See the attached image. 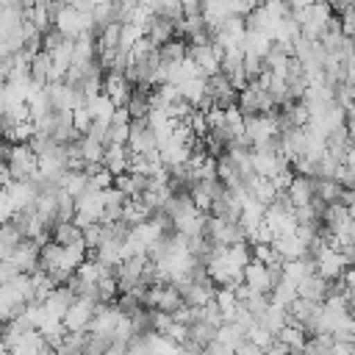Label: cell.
Segmentation results:
<instances>
[{
  "label": "cell",
  "mask_w": 355,
  "mask_h": 355,
  "mask_svg": "<svg viewBox=\"0 0 355 355\" xmlns=\"http://www.w3.org/2000/svg\"><path fill=\"white\" fill-rule=\"evenodd\" d=\"M50 72H53V55H50L47 50H39V53L31 58V67H28L31 86L44 89V86L50 83Z\"/></svg>",
  "instance_id": "obj_15"
},
{
  "label": "cell",
  "mask_w": 355,
  "mask_h": 355,
  "mask_svg": "<svg viewBox=\"0 0 355 355\" xmlns=\"http://www.w3.org/2000/svg\"><path fill=\"white\" fill-rule=\"evenodd\" d=\"M61 189L78 200L83 191H89V172H86V169H72V166H69V169L64 172V178H61Z\"/></svg>",
  "instance_id": "obj_24"
},
{
  "label": "cell",
  "mask_w": 355,
  "mask_h": 355,
  "mask_svg": "<svg viewBox=\"0 0 355 355\" xmlns=\"http://www.w3.org/2000/svg\"><path fill=\"white\" fill-rule=\"evenodd\" d=\"M263 355H266V352H263Z\"/></svg>",
  "instance_id": "obj_50"
},
{
  "label": "cell",
  "mask_w": 355,
  "mask_h": 355,
  "mask_svg": "<svg viewBox=\"0 0 355 355\" xmlns=\"http://www.w3.org/2000/svg\"><path fill=\"white\" fill-rule=\"evenodd\" d=\"M180 305H183V294H180L178 283H164L161 286V294H158V302H155V311L175 313Z\"/></svg>",
  "instance_id": "obj_26"
},
{
  "label": "cell",
  "mask_w": 355,
  "mask_h": 355,
  "mask_svg": "<svg viewBox=\"0 0 355 355\" xmlns=\"http://www.w3.org/2000/svg\"><path fill=\"white\" fill-rule=\"evenodd\" d=\"M297 19H300V33L305 39H313V42H319L336 25V14L327 6V0H316L308 8H300L297 11Z\"/></svg>",
  "instance_id": "obj_1"
},
{
  "label": "cell",
  "mask_w": 355,
  "mask_h": 355,
  "mask_svg": "<svg viewBox=\"0 0 355 355\" xmlns=\"http://www.w3.org/2000/svg\"><path fill=\"white\" fill-rule=\"evenodd\" d=\"M78 150H80V158H83V166L86 164H103V153H105V144L92 139V136H80L78 139Z\"/></svg>",
  "instance_id": "obj_28"
},
{
  "label": "cell",
  "mask_w": 355,
  "mask_h": 355,
  "mask_svg": "<svg viewBox=\"0 0 355 355\" xmlns=\"http://www.w3.org/2000/svg\"><path fill=\"white\" fill-rule=\"evenodd\" d=\"M53 25H55L67 39H78V36H83V33H92V14L75 8V6H69V3L64 0V6H61V8L55 11V17H53Z\"/></svg>",
  "instance_id": "obj_4"
},
{
  "label": "cell",
  "mask_w": 355,
  "mask_h": 355,
  "mask_svg": "<svg viewBox=\"0 0 355 355\" xmlns=\"http://www.w3.org/2000/svg\"><path fill=\"white\" fill-rule=\"evenodd\" d=\"M114 186H116L125 197H141V194L147 191V186H150V178L128 169V172H122V175L114 178Z\"/></svg>",
  "instance_id": "obj_19"
},
{
  "label": "cell",
  "mask_w": 355,
  "mask_h": 355,
  "mask_svg": "<svg viewBox=\"0 0 355 355\" xmlns=\"http://www.w3.org/2000/svg\"><path fill=\"white\" fill-rule=\"evenodd\" d=\"M86 108L92 111L94 119H105V122H111L116 105H114L111 97H105V94H94V97H86Z\"/></svg>",
  "instance_id": "obj_30"
},
{
  "label": "cell",
  "mask_w": 355,
  "mask_h": 355,
  "mask_svg": "<svg viewBox=\"0 0 355 355\" xmlns=\"http://www.w3.org/2000/svg\"><path fill=\"white\" fill-rule=\"evenodd\" d=\"M255 322H261L263 327H269L275 336L288 324V311L283 308V305H277V302H269V308L255 319Z\"/></svg>",
  "instance_id": "obj_25"
},
{
  "label": "cell",
  "mask_w": 355,
  "mask_h": 355,
  "mask_svg": "<svg viewBox=\"0 0 355 355\" xmlns=\"http://www.w3.org/2000/svg\"><path fill=\"white\" fill-rule=\"evenodd\" d=\"M103 94L114 100V105H125L133 94V83L125 72H105L103 75Z\"/></svg>",
  "instance_id": "obj_10"
},
{
  "label": "cell",
  "mask_w": 355,
  "mask_h": 355,
  "mask_svg": "<svg viewBox=\"0 0 355 355\" xmlns=\"http://www.w3.org/2000/svg\"><path fill=\"white\" fill-rule=\"evenodd\" d=\"M247 338H250V341H255V344L266 352V349L275 344V338H277V336H275L269 327H263L261 322H252V324H250V330H247Z\"/></svg>",
  "instance_id": "obj_34"
},
{
  "label": "cell",
  "mask_w": 355,
  "mask_h": 355,
  "mask_svg": "<svg viewBox=\"0 0 355 355\" xmlns=\"http://www.w3.org/2000/svg\"><path fill=\"white\" fill-rule=\"evenodd\" d=\"M39 172V155L28 141L11 144L6 155V175L8 180H33Z\"/></svg>",
  "instance_id": "obj_2"
},
{
  "label": "cell",
  "mask_w": 355,
  "mask_h": 355,
  "mask_svg": "<svg viewBox=\"0 0 355 355\" xmlns=\"http://www.w3.org/2000/svg\"><path fill=\"white\" fill-rule=\"evenodd\" d=\"M222 55H225V47L219 42H214V39L202 42V44H189V58L194 61V67L205 78L222 72Z\"/></svg>",
  "instance_id": "obj_5"
},
{
  "label": "cell",
  "mask_w": 355,
  "mask_h": 355,
  "mask_svg": "<svg viewBox=\"0 0 355 355\" xmlns=\"http://www.w3.org/2000/svg\"><path fill=\"white\" fill-rule=\"evenodd\" d=\"M103 166L116 178L122 172L130 169V147L128 144H105V153H103Z\"/></svg>",
  "instance_id": "obj_14"
},
{
  "label": "cell",
  "mask_w": 355,
  "mask_h": 355,
  "mask_svg": "<svg viewBox=\"0 0 355 355\" xmlns=\"http://www.w3.org/2000/svg\"><path fill=\"white\" fill-rule=\"evenodd\" d=\"M241 338H247V330L239 324V322H222L219 324V330H216V341L219 344H225V347H230V349H236V344L241 341Z\"/></svg>",
  "instance_id": "obj_29"
},
{
  "label": "cell",
  "mask_w": 355,
  "mask_h": 355,
  "mask_svg": "<svg viewBox=\"0 0 355 355\" xmlns=\"http://www.w3.org/2000/svg\"><path fill=\"white\" fill-rule=\"evenodd\" d=\"M272 302H277V305H283V308H288L300 294H297V283L294 280H288V277H280V283L272 288Z\"/></svg>",
  "instance_id": "obj_31"
},
{
  "label": "cell",
  "mask_w": 355,
  "mask_h": 355,
  "mask_svg": "<svg viewBox=\"0 0 355 355\" xmlns=\"http://www.w3.org/2000/svg\"><path fill=\"white\" fill-rule=\"evenodd\" d=\"M39 255H42V244H36L33 239H22L14 252L8 255V261L19 269V272H36L39 269Z\"/></svg>",
  "instance_id": "obj_11"
},
{
  "label": "cell",
  "mask_w": 355,
  "mask_h": 355,
  "mask_svg": "<svg viewBox=\"0 0 355 355\" xmlns=\"http://www.w3.org/2000/svg\"><path fill=\"white\" fill-rule=\"evenodd\" d=\"M158 58H161L164 67H178L180 61L189 58V42H186L183 36H175V39L164 42V44L158 47Z\"/></svg>",
  "instance_id": "obj_18"
},
{
  "label": "cell",
  "mask_w": 355,
  "mask_h": 355,
  "mask_svg": "<svg viewBox=\"0 0 355 355\" xmlns=\"http://www.w3.org/2000/svg\"><path fill=\"white\" fill-rule=\"evenodd\" d=\"M111 186H114V175H111L105 166H100L97 172H92V175H89V189L105 191V189H111Z\"/></svg>",
  "instance_id": "obj_37"
},
{
  "label": "cell",
  "mask_w": 355,
  "mask_h": 355,
  "mask_svg": "<svg viewBox=\"0 0 355 355\" xmlns=\"http://www.w3.org/2000/svg\"><path fill=\"white\" fill-rule=\"evenodd\" d=\"M239 108L244 116H255V114H269L277 108L272 92L266 86H261L258 80H250L241 92H239Z\"/></svg>",
  "instance_id": "obj_3"
},
{
  "label": "cell",
  "mask_w": 355,
  "mask_h": 355,
  "mask_svg": "<svg viewBox=\"0 0 355 355\" xmlns=\"http://www.w3.org/2000/svg\"><path fill=\"white\" fill-rule=\"evenodd\" d=\"M72 219H75V197L61 189L58 191V222H72Z\"/></svg>",
  "instance_id": "obj_36"
},
{
  "label": "cell",
  "mask_w": 355,
  "mask_h": 355,
  "mask_svg": "<svg viewBox=\"0 0 355 355\" xmlns=\"http://www.w3.org/2000/svg\"><path fill=\"white\" fill-rule=\"evenodd\" d=\"M277 341L291 352V355H302V349H305V341H308V333H305V327H300V324H294V322H288L280 333H277Z\"/></svg>",
  "instance_id": "obj_21"
},
{
  "label": "cell",
  "mask_w": 355,
  "mask_h": 355,
  "mask_svg": "<svg viewBox=\"0 0 355 355\" xmlns=\"http://www.w3.org/2000/svg\"><path fill=\"white\" fill-rule=\"evenodd\" d=\"M233 352H236V355H263V349H261L255 341H250V338H241Z\"/></svg>",
  "instance_id": "obj_42"
},
{
  "label": "cell",
  "mask_w": 355,
  "mask_h": 355,
  "mask_svg": "<svg viewBox=\"0 0 355 355\" xmlns=\"http://www.w3.org/2000/svg\"><path fill=\"white\" fill-rule=\"evenodd\" d=\"M8 53H6V47H3V39H0V58H6Z\"/></svg>",
  "instance_id": "obj_47"
},
{
  "label": "cell",
  "mask_w": 355,
  "mask_h": 355,
  "mask_svg": "<svg viewBox=\"0 0 355 355\" xmlns=\"http://www.w3.org/2000/svg\"><path fill=\"white\" fill-rule=\"evenodd\" d=\"M311 3H316V0H288V6H291L294 11H300V8H308Z\"/></svg>",
  "instance_id": "obj_44"
},
{
  "label": "cell",
  "mask_w": 355,
  "mask_h": 355,
  "mask_svg": "<svg viewBox=\"0 0 355 355\" xmlns=\"http://www.w3.org/2000/svg\"><path fill=\"white\" fill-rule=\"evenodd\" d=\"M302 355H333V333H313L305 341Z\"/></svg>",
  "instance_id": "obj_32"
},
{
  "label": "cell",
  "mask_w": 355,
  "mask_h": 355,
  "mask_svg": "<svg viewBox=\"0 0 355 355\" xmlns=\"http://www.w3.org/2000/svg\"><path fill=\"white\" fill-rule=\"evenodd\" d=\"M22 3V8H33V6H39V3H44V0H19Z\"/></svg>",
  "instance_id": "obj_45"
},
{
  "label": "cell",
  "mask_w": 355,
  "mask_h": 355,
  "mask_svg": "<svg viewBox=\"0 0 355 355\" xmlns=\"http://www.w3.org/2000/svg\"><path fill=\"white\" fill-rule=\"evenodd\" d=\"M338 25H341V31L355 42V6H349V8L338 17Z\"/></svg>",
  "instance_id": "obj_40"
},
{
  "label": "cell",
  "mask_w": 355,
  "mask_h": 355,
  "mask_svg": "<svg viewBox=\"0 0 355 355\" xmlns=\"http://www.w3.org/2000/svg\"><path fill=\"white\" fill-rule=\"evenodd\" d=\"M92 111L86 108V103L83 105H78V108H72V122H75V128L80 130V133H86L89 130V125H92Z\"/></svg>",
  "instance_id": "obj_39"
},
{
  "label": "cell",
  "mask_w": 355,
  "mask_h": 355,
  "mask_svg": "<svg viewBox=\"0 0 355 355\" xmlns=\"http://www.w3.org/2000/svg\"><path fill=\"white\" fill-rule=\"evenodd\" d=\"M208 97H211V105L230 108V105L239 103V89L219 72V75H211L208 78Z\"/></svg>",
  "instance_id": "obj_9"
},
{
  "label": "cell",
  "mask_w": 355,
  "mask_h": 355,
  "mask_svg": "<svg viewBox=\"0 0 355 355\" xmlns=\"http://www.w3.org/2000/svg\"><path fill=\"white\" fill-rule=\"evenodd\" d=\"M272 244H275V250H277V255H280L283 261H294V258L308 255V250H305V244L300 241V236H297V233L275 236V239H272Z\"/></svg>",
  "instance_id": "obj_20"
},
{
  "label": "cell",
  "mask_w": 355,
  "mask_h": 355,
  "mask_svg": "<svg viewBox=\"0 0 355 355\" xmlns=\"http://www.w3.org/2000/svg\"><path fill=\"white\" fill-rule=\"evenodd\" d=\"M327 291H330V280H324V277L316 275V272H311L308 277H302V280L297 283V294L305 297V300H313V302H324Z\"/></svg>",
  "instance_id": "obj_17"
},
{
  "label": "cell",
  "mask_w": 355,
  "mask_h": 355,
  "mask_svg": "<svg viewBox=\"0 0 355 355\" xmlns=\"http://www.w3.org/2000/svg\"><path fill=\"white\" fill-rule=\"evenodd\" d=\"M266 225L272 227L275 236H283V233H294L297 230V216H294V208H283L277 202H272L266 208Z\"/></svg>",
  "instance_id": "obj_13"
},
{
  "label": "cell",
  "mask_w": 355,
  "mask_h": 355,
  "mask_svg": "<svg viewBox=\"0 0 355 355\" xmlns=\"http://www.w3.org/2000/svg\"><path fill=\"white\" fill-rule=\"evenodd\" d=\"M286 194H288V200L294 202V208H300V205H311V202L316 200V178L294 175V180L288 183Z\"/></svg>",
  "instance_id": "obj_12"
},
{
  "label": "cell",
  "mask_w": 355,
  "mask_h": 355,
  "mask_svg": "<svg viewBox=\"0 0 355 355\" xmlns=\"http://www.w3.org/2000/svg\"><path fill=\"white\" fill-rule=\"evenodd\" d=\"M17 275H19V269H17V266H14L8 258H0V286L11 283Z\"/></svg>",
  "instance_id": "obj_41"
},
{
  "label": "cell",
  "mask_w": 355,
  "mask_h": 355,
  "mask_svg": "<svg viewBox=\"0 0 355 355\" xmlns=\"http://www.w3.org/2000/svg\"><path fill=\"white\" fill-rule=\"evenodd\" d=\"M313 266H316V275H322L324 280H341L344 272H347V258L338 247L333 244H324L316 255H313Z\"/></svg>",
  "instance_id": "obj_6"
},
{
  "label": "cell",
  "mask_w": 355,
  "mask_h": 355,
  "mask_svg": "<svg viewBox=\"0 0 355 355\" xmlns=\"http://www.w3.org/2000/svg\"><path fill=\"white\" fill-rule=\"evenodd\" d=\"M83 244H86V250H97L103 244V225L100 222L83 227Z\"/></svg>",
  "instance_id": "obj_38"
},
{
  "label": "cell",
  "mask_w": 355,
  "mask_h": 355,
  "mask_svg": "<svg viewBox=\"0 0 355 355\" xmlns=\"http://www.w3.org/2000/svg\"><path fill=\"white\" fill-rule=\"evenodd\" d=\"M103 211H105V197H103V191L89 189V191H83V194L75 200V219H72V222H78L80 227L94 225V222L103 219Z\"/></svg>",
  "instance_id": "obj_7"
},
{
  "label": "cell",
  "mask_w": 355,
  "mask_h": 355,
  "mask_svg": "<svg viewBox=\"0 0 355 355\" xmlns=\"http://www.w3.org/2000/svg\"><path fill=\"white\" fill-rule=\"evenodd\" d=\"M97 305H100V302L92 300V297H75V302L69 305V311H67L64 319H61L64 327H67L69 333H83V330H89Z\"/></svg>",
  "instance_id": "obj_8"
},
{
  "label": "cell",
  "mask_w": 355,
  "mask_h": 355,
  "mask_svg": "<svg viewBox=\"0 0 355 355\" xmlns=\"http://www.w3.org/2000/svg\"><path fill=\"white\" fill-rule=\"evenodd\" d=\"M75 291L67 286V283H61V286H55L53 288V294L44 300V308H47V313L50 316H55V319H64V313L69 311V305L75 302Z\"/></svg>",
  "instance_id": "obj_16"
},
{
  "label": "cell",
  "mask_w": 355,
  "mask_h": 355,
  "mask_svg": "<svg viewBox=\"0 0 355 355\" xmlns=\"http://www.w3.org/2000/svg\"><path fill=\"white\" fill-rule=\"evenodd\" d=\"M272 44H275V39L272 36H266V33H261V31H247V36H244V55H255V58H266V53L272 50Z\"/></svg>",
  "instance_id": "obj_23"
},
{
  "label": "cell",
  "mask_w": 355,
  "mask_h": 355,
  "mask_svg": "<svg viewBox=\"0 0 355 355\" xmlns=\"http://www.w3.org/2000/svg\"><path fill=\"white\" fill-rule=\"evenodd\" d=\"M216 324H211V322H205V319H197L194 324H189V338L186 341H194L197 347H208L211 341H216Z\"/></svg>",
  "instance_id": "obj_27"
},
{
  "label": "cell",
  "mask_w": 355,
  "mask_h": 355,
  "mask_svg": "<svg viewBox=\"0 0 355 355\" xmlns=\"http://www.w3.org/2000/svg\"><path fill=\"white\" fill-rule=\"evenodd\" d=\"M0 144H3V133H0Z\"/></svg>",
  "instance_id": "obj_48"
},
{
  "label": "cell",
  "mask_w": 355,
  "mask_h": 355,
  "mask_svg": "<svg viewBox=\"0 0 355 355\" xmlns=\"http://www.w3.org/2000/svg\"><path fill=\"white\" fill-rule=\"evenodd\" d=\"M283 355H291V352H283Z\"/></svg>",
  "instance_id": "obj_49"
},
{
  "label": "cell",
  "mask_w": 355,
  "mask_h": 355,
  "mask_svg": "<svg viewBox=\"0 0 355 355\" xmlns=\"http://www.w3.org/2000/svg\"><path fill=\"white\" fill-rule=\"evenodd\" d=\"M252 258L261 261V263H266V266H272V263H283V258L277 255V250H275L272 241H258V244H252Z\"/></svg>",
  "instance_id": "obj_35"
},
{
  "label": "cell",
  "mask_w": 355,
  "mask_h": 355,
  "mask_svg": "<svg viewBox=\"0 0 355 355\" xmlns=\"http://www.w3.org/2000/svg\"><path fill=\"white\" fill-rule=\"evenodd\" d=\"M239 3H244V6H247V8H250V11H252V8H255V6H261V3H263V0H239Z\"/></svg>",
  "instance_id": "obj_46"
},
{
  "label": "cell",
  "mask_w": 355,
  "mask_h": 355,
  "mask_svg": "<svg viewBox=\"0 0 355 355\" xmlns=\"http://www.w3.org/2000/svg\"><path fill=\"white\" fill-rule=\"evenodd\" d=\"M53 241H58L64 247H86L83 244V227L78 222H58L53 227Z\"/></svg>",
  "instance_id": "obj_22"
},
{
  "label": "cell",
  "mask_w": 355,
  "mask_h": 355,
  "mask_svg": "<svg viewBox=\"0 0 355 355\" xmlns=\"http://www.w3.org/2000/svg\"><path fill=\"white\" fill-rule=\"evenodd\" d=\"M202 355H236L230 347H225V344H219V341H211L205 349H202Z\"/></svg>",
  "instance_id": "obj_43"
},
{
  "label": "cell",
  "mask_w": 355,
  "mask_h": 355,
  "mask_svg": "<svg viewBox=\"0 0 355 355\" xmlns=\"http://www.w3.org/2000/svg\"><path fill=\"white\" fill-rule=\"evenodd\" d=\"M150 11L153 14H161L172 22H180L183 19V3L180 0H153L150 3Z\"/></svg>",
  "instance_id": "obj_33"
}]
</instances>
